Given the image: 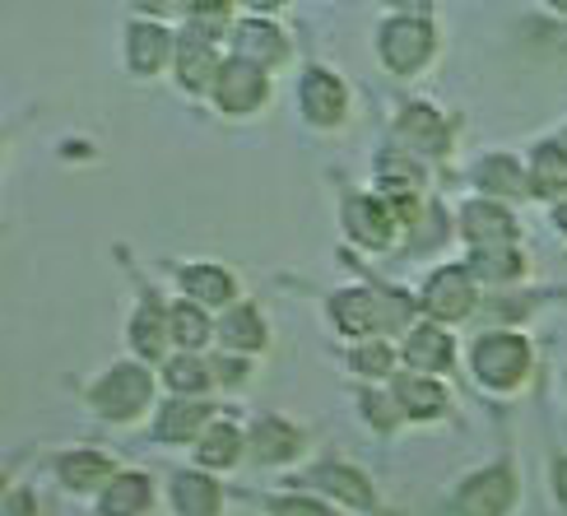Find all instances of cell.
I'll return each instance as SVG.
<instances>
[{"label":"cell","instance_id":"cell-23","mask_svg":"<svg viewBox=\"0 0 567 516\" xmlns=\"http://www.w3.org/2000/svg\"><path fill=\"white\" fill-rule=\"evenodd\" d=\"M215 331H219V340H224L228 349H238V354H256V349H266V317L256 312L251 302H238V308H228Z\"/></svg>","mask_w":567,"mask_h":516},{"label":"cell","instance_id":"cell-14","mask_svg":"<svg viewBox=\"0 0 567 516\" xmlns=\"http://www.w3.org/2000/svg\"><path fill=\"white\" fill-rule=\"evenodd\" d=\"M456 359V340L452 331H437V326H410L405 336V363L423 378H433V372H446Z\"/></svg>","mask_w":567,"mask_h":516},{"label":"cell","instance_id":"cell-21","mask_svg":"<svg viewBox=\"0 0 567 516\" xmlns=\"http://www.w3.org/2000/svg\"><path fill=\"white\" fill-rule=\"evenodd\" d=\"M56 475L70 494H93V488H107L116 479V465L103 452H70L56 461Z\"/></svg>","mask_w":567,"mask_h":516},{"label":"cell","instance_id":"cell-22","mask_svg":"<svg viewBox=\"0 0 567 516\" xmlns=\"http://www.w3.org/2000/svg\"><path fill=\"white\" fill-rule=\"evenodd\" d=\"M168 340H173V326H168V312L158 308V298L140 302V312L131 317V344H135V354L158 363L163 349H168Z\"/></svg>","mask_w":567,"mask_h":516},{"label":"cell","instance_id":"cell-32","mask_svg":"<svg viewBox=\"0 0 567 516\" xmlns=\"http://www.w3.org/2000/svg\"><path fill=\"white\" fill-rule=\"evenodd\" d=\"M480 186H484V192H498V196H522V192H530V186L522 182V168H516L512 158H488L484 168H480Z\"/></svg>","mask_w":567,"mask_h":516},{"label":"cell","instance_id":"cell-15","mask_svg":"<svg viewBox=\"0 0 567 516\" xmlns=\"http://www.w3.org/2000/svg\"><path fill=\"white\" fill-rule=\"evenodd\" d=\"M209 429V405L205 401H168L158 410L154 437L168 442V447H182V442H200Z\"/></svg>","mask_w":567,"mask_h":516},{"label":"cell","instance_id":"cell-24","mask_svg":"<svg viewBox=\"0 0 567 516\" xmlns=\"http://www.w3.org/2000/svg\"><path fill=\"white\" fill-rule=\"evenodd\" d=\"M526 186L535 196L545 200H567V149L563 145H539L530 154V173H526Z\"/></svg>","mask_w":567,"mask_h":516},{"label":"cell","instance_id":"cell-26","mask_svg":"<svg viewBox=\"0 0 567 516\" xmlns=\"http://www.w3.org/2000/svg\"><path fill=\"white\" fill-rule=\"evenodd\" d=\"M312 484L326 488L330 498L349 503V507H372V503H377L372 484H368L359 471H349V465H317V471H312Z\"/></svg>","mask_w":567,"mask_h":516},{"label":"cell","instance_id":"cell-25","mask_svg":"<svg viewBox=\"0 0 567 516\" xmlns=\"http://www.w3.org/2000/svg\"><path fill=\"white\" fill-rule=\"evenodd\" d=\"M173 503L182 516H219V484L205 471L173 475Z\"/></svg>","mask_w":567,"mask_h":516},{"label":"cell","instance_id":"cell-17","mask_svg":"<svg viewBox=\"0 0 567 516\" xmlns=\"http://www.w3.org/2000/svg\"><path fill=\"white\" fill-rule=\"evenodd\" d=\"M131 70L135 75H154V70H163L173 56H177V42L168 29H158V23H131Z\"/></svg>","mask_w":567,"mask_h":516},{"label":"cell","instance_id":"cell-1","mask_svg":"<svg viewBox=\"0 0 567 516\" xmlns=\"http://www.w3.org/2000/svg\"><path fill=\"white\" fill-rule=\"evenodd\" d=\"M89 405L112 424H131L154 405V378L140 363H116L89 386Z\"/></svg>","mask_w":567,"mask_h":516},{"label":"cell","instance_id":"cell-5","mask_svg":"<svg viewBox=\"0 0 567 516\" xmlns=\"http://www.w3.org/2000/svg\"><path fill=\"white\" fill-rule=\"evenodd\" d=\"M270 99V80H266V70H256L247 61H224L219 70V84H215V107L228 112V116H247L256 112Z\"/></svg>","mask_w":567,"mask_h":516},{"label":"cell","instance_id":"cell-8","mask_svg":"<svg viewBox=\"0 0 567 516\" xmlns=\"http://www.w3.org/2000/svg\"><path fill=\"white\" fill-rule=\"evenodd\" d=\"M298 99H302V116H307L312 126H340V122H344L349 89H344L340 75H330V70H321V65L307 70Z\"/></svg>","mask_w":567,"mask_h":516},{"label":"cell","instance_id":"cell-9","mask_svg":"<svg viewBox=\"0 0 567 516\" xmlns=\"http://www.w3.org/2000/svg\"><path fill=\"white\" fill-rule=\"evenodd\" d=\"M423 308H429V317H437V321L470 317V308H475V279H470V270H461V266L437 270L429 285H423Z\"/></svg>","mask_w":567,"mask_h":516},{"label":"cell","instance_id":"cell-7","mask_svg":"<svg viewBox=\"0 0 567 516\" xmlns=\"http://www.w3.org/2000/svg\"><path fill=\"white\" fill-rule=\"evenodd\" d=\"M219 70H224V61H219L215 38H205V33H196V29H186V33L177 38V84H182L186 93H205V89L215 93Z\"/></svg>","mask_w":567,"mask_h":516},{"label":"cell","instance_id":"cell-28","mask_svg":"<svg viewBox=\"0 0 567 516\" xmlns=\"http://www.w3.org/2000/svg\"><path fill=\"white\" fill-rule=\"evenodd\" d=\"M209 378H215V372H209L196 354H177V359H168V368H163V382L177 391V401H200Z\"/></svg>","mask_w":567,"mask_h":516},{"label":"cell","instance_id":"cell-30","mask_svg":"<svg viewBox=\"0 0 567 516\" xmlns=\"http://www.w3.org/2000/svg\"><path fill=\"white\" fill-rule=\"evenodd\" d=\"M382 182H386V192L400 200V196H414L419 186H423V173H419V163L410 158V149H386L382 154Z\"/></svg>","mask_w":567,"mask_h":516},{"label":"cell","instance_id":"cell-37","mask_svg":"<svg viewBox=\"0 0 567 516\" xmlns=\"http://www.w3.org/2000/svg\"><path fill=\"white\" fill-rule=\"evenodd\" d=\"M554 224H558V233L567 238V200H563V205H554Z\"/></svg>","mask_w":567,"mask_h":516},{"label":"cell","instance_id":"cell-18","mask_svg":"<svg viewBox=\"0 0 567 516\" xmlns=\"http://www.w3.org/2000/svg\"><path fill=\"white\" fill-rule=\"evenodd\" d=\"M302 452V429L284 424V419H261L251 429V456L256 465H289Z\"/></svg>","mask_w":567,"mask_h":516},{"label":"cell","instance_id":"cell-33","mask_svg":"<svg viewBox=\"0 0 567 516\" xmlns=\"http://www.w3.org/2000/svg\"><path fill=\"white\" fill-rule=\"evenodd\" d=\"M349 363H353V372H363V378H386L391 363H395V354H391L386 340H368V344L353 349Z\"/></svg>","mask_w":567,"mask_h":516},{"label":"cell","instance_id":"cell-36","mask_svg":"<svg viewBox=\"0 0 567 516\" xmlns=\"http://www.w3.org/2000/svg\"><path fill=\"white\" fill-rule=\"evenodd\" d=\"M554 494H558V503L567 507V461L554 465Z\"/></svg>","mask_w":567,"mask_h":516},{"label":"cell","instance_id":"cell-31","mask_svg":"<svg viewBox=\"0 0 567 516\" xmlns=\"http://www.w3.org/2000/svg\"><path fill=\"white\" fill-rule=\"evenodd\" d=\"M470 270H475L480 279H488V285H503V279L522 275V247H512V251H475L470 256Z\"/></svg>","mask_w":567,"mask_h":516},{"label":"cell","instance_id":"cell-3","mask_svg":"<svg viewBox=\"0 0 567 516\" xmlns=\"http://www.w3.org/2000/svg\"><path fill=\"white\" fill-rule=\"evenodd\" d=\"M470 363H475V378L493 391H516L530 372V344L522 336H507V331H493L480 336L475 349H470Z\"/></svg>","mask_w":567,"mask_h":516},{"label":"cell","instance_id":"cell-6","mask_svg":"<svg viewBox=\"0 0 567 516\" xmlns=\"http://www.w3.org/2000/svg\"><path fill=\"white\" fill-rule=\"evenodd\" d=\"M516 503V479L507 465H493L461 484L456 494V516H507Z\"/></svg>","mask_w":567,"mask_h":516},{"label":"cell","instance_id":"cell-19","mask_svg":"<svg viewBox=\"0 0 567 516\" xmlns=\"http://www.w3.org/2000/svg\"><path fill=\"white\" fill-rule=\"evenodd\" d=\"M150 507H154V484H150V475H140V471L116 475L103 488V498H99L103 516H145Z\"/></svg>","mask_w":567,"mask_h":516},{"label":"cell","instance_id":"cell-4","mask_svg":"<svg viewBox=\"0 0 567 516\" xmlns=\"http://www.w3.org/2000/svg\"><path fill=\"white\" fill-rule=\"evenodd\" d=\"M330 317H336L340 336H349V340H368V336L382 340L377 331H386L391 326V302H386V293L344 289V293L330 298Z\"/></svg>","mask_w":567,"mask_h":516},{"label":"cell","instance_id":"cell-35","mask_svg":"<svg viewBox=\"0 0 567 516\" xmlns=\"http://www.w3.org/2000/svg\"><path fill=\"white\" fill-rule=\"evenodd\" d=\"M386 405H395V401H386V395H363V414L368 419H377V429H391L395 419H400V410H386Z\"/></svg>","mask_w":567,"mask_h":516},{"label":"cell","instance_id":"cell-29","mask_svg":"<svg viewBox=\"0 0 567 516\" xmlns=\"http://www.w3.org/2000/svg\"><path fill=\"white\" fill-rule=\"evenodd\" d=\"M168 326H173V340L182 344V354H196V349L209 340V331H215L205 308H196V302H177L168 312Z\"/></svg>","mask_w":567,"mask_h":516},{"label":"cell","instance_id":"cell-38","mask_svg":"<svg viewBox=\"0 0 567 516\" xmlns=\"http://www.w3.org/2000/svg\"><path fill=\"white\" fill-rule=\"evenodd\" d=\"M563 149H567V135H563Z\"/></svg>","mask_w":567,"mask_h":516},{"label":"cell","instance_id":"cell-10","mask_svg":"<svg viewBox=\"0 0 567 516\" xmlns=\"http://www.w3.org/2000/svg\"><path fill=\"white\" fill-rule=\"evenodd\" d=\"M461 224H465V238L475 242V251H512L516 247V219L493 200H470L461 209Z\"/></svg>","mask_w":567,"mask_h":516},{"label":"cell","instance_id":"cell-20","mask_svg":"<svg viewBox=\"0 0 567 516\" xmlns=\"http://www.w3.org/2000/svg\"><path fill=\"white\" fill-rule=\"evenodd\" d=\"M182 289H186V302H196V308H228L238 298V279L219 266H186Z\"/></svg>","mask_w":567,"mask_h":516},{"label":"cell","instance_id":"cell-27","mask_svg":"<svg viewBox=\"0 0 567 516\" xmlns=\"http://www.w3.org/2000/svg\"><path fill=\"white\" fill-rule=\"evenodd\" d=\"M243 447H247V437L238 424H209L205 437L196 442V461L205 471H228V465L243 456Z\"/></svg>","mask_w":567,"mask_h":516},{"label":"cell","instance_id":"cell-34","mask_svg":"<svg viewBox=\"0 0 567 516\" xmlns=\"http://www.w3.org/2000/svg\"><path fill=\"white\" fill-rule=\"evenodd\" d=\"M275 516H336V512H330L326 503H317V498H279Z\"/></svg>","mask_w":567,"mask_h":516},{"label":"cell","instance_id":"cell-16","mask_svg":"<svg viewBox=\"0 0 567 516\" xmlns=\"http://www.w3.org/2000/svg\"><path fill=\"white\" fill-rule=\"evenodd\" d=\"M395 131H400V140H405V149H419V154H446V140H452L446 122L429 103H410L405 112H400Z\"/></svg>","mask_w":567,"mask_h":516},{"label":"cell","instance_id":"cell-13","mask_svg":"<svg viewBox=\"0 0 567 516\" xmlns=\"http://www.w3.org/2000/svg\"><path fill=\"white\" fill-rule=\"evenodd\" d=\"M391 401L405 419H442L446 414L442 382L423 378V372H400V378L391 382Z\"/></svg>","mask_w":567,"mask_h":516},{"label":"cell","instance_id":"cell-11","mask_svg":"<svg viewBox=\"0 0 567 516\" xmlns=\"http://www.w3.org/2000/svg\"><path fill=\"white\" fill-rule=\"evenodd\" d=\"M395 205L386 196H353L344 205V228L353 233V242H363V247H386L395 238Z\"/></svg>","mask_w":567,"mask_h":516},{"label":"cell","instance_id":"cell-12","mask_svg":"<svg viewBox=\"0 0 567 516\" xmlns=\"http://www.w3.org/2000/svg\"><path fill=\"white\" fill-rule=\"evenodd\" d=\"M233 52L238 61L256 65V70H279L289 61V38H284L275 23H261V19H247L238 33H233Z\"/></svg>","mask_w":567,"mask_h":516},{"label":"cell","instance_id":"cell-2","mask_svg":"<svg viewBox=\"0 0 567 516\" xmlns=\"http://www.w3.org/2000/svg\"><path fill=\"white\" fill-rule=\"evenodd\" d=\"M377 52H382V61L395 75H414V70L433 56L429 10H395V19H386L382 33H377Z\"/></svg>","mask_w":567,"mask_h":516}]
</instances>
